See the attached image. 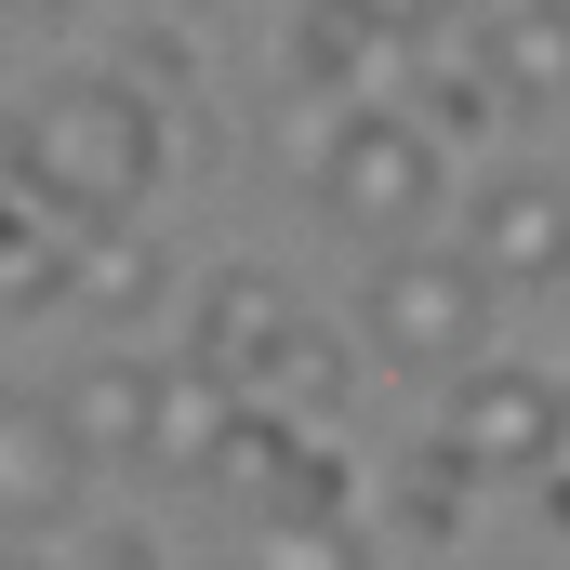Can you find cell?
Listing matches in <instances>:
<instances>
[{
  "label": "cell",
  "mask_w": 570,
  "mask_h": 570,
  "mask_svg": "<svg viewBox=\"0 0 570 570\" xmlns=\"http://www.w3.org/2000/svg\"><path fill=\"white\" fill-rule=\"evenodd\" d=\"M173 173V134H159V107H146L134 80H53L40 107H27V213H53L67 239H94V226H146V186Z\"/></svg>",
  "instance_id": "cell-1"
},
{
  "label": "cell",
  "mask_w": 570,
  "mask_h": 570,
  "mask_svg": "<svg viewBox=\"0 0 570 570\" xmlns=\"http://www.w3.org/2000/svg\"><path fill=\"white\" fill-rule=\"evenodd\" d=\"M358 332L399 358V372H438V385H464V372H491V279L464 266V253H385L372 292H358Z\"/></svg>",
  "instance_id": "cell-2"
},
{
  "label": "cell",
  "mask_w": 570,
  "mask_h": 570,
  "mask_svg": "<svg viewBox=\"0 0 570 570\" xmlns=\"http://www.w3.org/2000/svg\"><path fill=\"white\" fill-rule=\"evenodd\" d=\"M425 199H438V146L412 134V107H332V134H318V213L345 239L412 253Z\"/></svg>",
  "instance_id": "cell-3"
},
{
  "label": "cell",
  "mask_w": 570,
  "mask_h": 570,
  "mask_svg": "<svg viewBox=\"0 0 570 570\" xmlns=\"http://www.w3.org/2000/svg\"><path fill=\"white\" fill-rule=\"evenodd\" d=\"M570 438V385L544 372H518V358H491V372H464L451 385V412H438V451L464 464V478H544Z\"/></svg>",
  "instance_id": "cell-4"
},
{
  "label": "cell",
  "mask_w": 570,
  "mask_h": 570,
  "mask_svg": "<svg viewBox=\"0 0 570 570\" xmlns=\"http://www.w3.org/2000/svg\"><path fill=\"white\" fill-rule=\"evenodd\" d=\"M159 399H173V372H146V358H80V372L53 385L67 464H80V478H134V464H159Z\"/></svg>",
  "instance_id": "cell-5"
},
{
  "label": "cell",
  "mask_w": 570,
  "mask_h": 570,
  "mask_svg": "<svg viewBox=\"0 0 570 570\" xmlns=\"http://www.w3.org/2000/svg\"><path fill=\"white\" fill-rule=\"evenodd\" d=\"M464 266H478L491 292L570 279V186H558V173H504V186H478V213H464Z\"/></svg>",
  "instance_id": "cell-6"
},
{
  "label": "cell",
  "mask_w": 570,
  "mask_h": 570,
  "mask_svg": "<svg viewBox=\"0 0 570 570\" xmlns=\"http://www.w3.org/2000/svg\"><path fill=\"white\" fill-rule=\"evenodd\" d=\"M292 332H305V305H292L266 266H226V279L199 292V318H186V372H213V385L239 399V385H253V372L279 358Z\"/></svg>",
  "instance_id": "cell-7"
},
{
  "label": "cell",
  "mask_w": 570,
  "mask_h": 570,
  "mask_svg": "<svg viewBox=\"0 0 570 570\" xmlns=\"http://www.w3.org/2000/svg\"><path fill=\"white\" fill-rule=\"evenodd\" d=\"M345 372H358V358H345V332H318V318H305L279 358L239 385V412H279V425H305V438H318V425H332V399H345Z\"/></svg>",
  "instance_id": "cell-8"
},
{
  "label": "cell",
  "mask_w": 570,
  "mask_h": 570,
  "mask_svg": "<svg viewBox=\"0 0 570 570\" xmlns=\"http://www.w3.org/2000/svg\"><path fill=\"white\" fill-rule=\"evenodd\" d=\"M478 53H491V94H570V13L518 0V13H478Z\"/></svg>",
  "instance_id": "cell-9"
},
{
  "label": "cell",
  "mask_w": 570,
  "mask_h": 570,
  "mask_svg": "<svg viewBox=\"0 0 570 570\" xmlns=\"http://www.w3.org/2000/svg\"><path fill=\"white\" fill-rule=\"evenodd\" d=\"M146 292H159V239H146V226L67 239V292H53V305H107V318H120V305H146Z\"/></svg>",
  "instance_id": "cell-10"
},
{
  "label": "cell",
  "mask_w": 570,
  "mask_h": 570,
  "mask_svg": "<svg viewBox=\"0 0 570 570\" xmlns=\"http://www.w3.org/2000/svg\"><path fill=\"white\" fill-rule=\"evenodd\" d=\"M226 438H239V399H226L213 372H186V358H173V399H159V464H173V478H213V464H226Z\"/></svg>",
  "instance_id": "cell-11"
},
{
  "label": "cell",
  "mask_w": 570,
  "mask_h": 570,
  "mask_svg": "<svg viewBox=\"0 0 570 570\" xmlns=\"http://www.w3.org/2000/svg\"><path fill=\"white\" fill-rule=\"evenodd\" d=\"M239 570H358V518H253Z\"/></svg>",
  "instance_id": "cell-12"
},
{
  "label": "cell",
  "mask_w": 570,
  "mask_h": 570,
  "mask_svg": "<svg viewBox=\"0 0 570 570\" xmlns=\"http://www.w3.org/2000/svg\"><path fill=\"white\" fill-rule=\"evenodd\" d=\"M464 491H478V478H464V464H451V451H412V464H399V518H412V531H425V544H451V531H464Z\"/></svg>",
  "instance_id": "cell-13"
},
{
  "label": "cell",
  "mask_w": 570,
  "mask_h": 570,
  "mask_svg": "<svg viewBox=\"0 0 570 570\" xmlns=\"http://www.w3.org/2000/svg\"><path fill=\"white\" fill-rule=\"evenodd\" d=\"M27 199V107H0V213Z\"/></svg>",
  "instance_id": "cell-14"
},
{
  "label": "cell",
  "mask_w": 570,
  "mask_h": 570,
  "mask_svg": "<svg viewBox=\"0 0 570 570\" xmlns=\"http://www.w3.org/2000/svg\"><path fill=\"white\" fill-rule=\"evenodd\" d=\"M544 518H558V531H570V478H544Z\"/></svg>",
  "instance_id": "cell-15"
},
{
  "label": "cell",
  "mask_w": 570,
  "mask_h": 570,
  "mask_svg": "<svg viewBox=\"0 0 570 570\" xmlns=\"http://www.w3.org/2000/svg\"><path fill=\"white\" fill-rule=\"evenodd\" d=\"M0 570H53V558H27V544H0Z\"/></svg>",
  "instance_id": "cell-16"
}]
</instances>
